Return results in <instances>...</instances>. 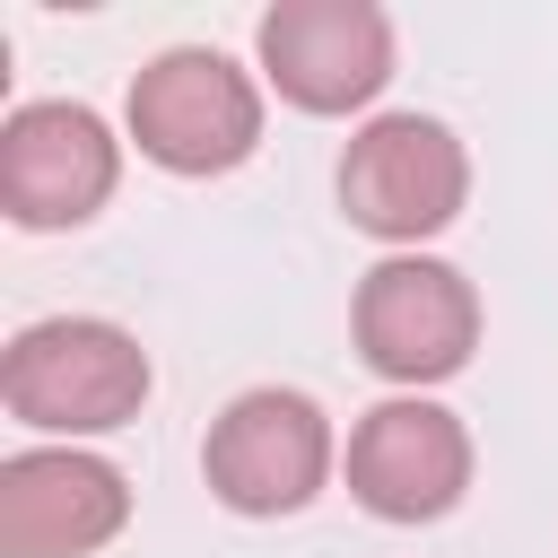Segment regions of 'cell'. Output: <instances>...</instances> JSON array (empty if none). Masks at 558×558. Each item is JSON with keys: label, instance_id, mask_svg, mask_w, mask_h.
<instances>
[{"label": "cell", "instance_id": "cell-3", "mask_svg": "<svg viewBox=\"0 0 558 558\" xmlns=\"http://www.w3.org/2000/svg\"><path fill=\"white\" fill-rule=\"evenodd\" d=\"M340 471V436H331V410L296 384H253L235 392L209 436H201V480L227 514L244 523H279V514H305Z\"/></svg>", "mask_w": 558, "mask_h": 558}, {"label": "cell", "instance_id": "cell-8", "mask_svg": "<svg viewBox=\"0 0 558 558\" xmlns=\"http://www.w3.org/2000/svg\"><path fill=\"white\" fill-rule=\"evenodd\" d=\"M253 61L279 105L340 122L392 87V17L375 0H279L253 26Z\"/></svg>", "mask_w": 558, "mask_h": 558}, {"label": "cell", "instance_id": "cell-1", "mask_svg": "<svg viewBox=\"0 0 558 558\" xmlns=\"http://www.w3.org/2000/svg\"><path fill=\"white\" fill-rule=\"evenodd\" d=\"M148 349L140 331L105 314H44L0 349V410L44 445H87L140 418L148 401Z\"/></svg>", "mask_w": 558, "mask_h": 558}, {"label": "cell", "instance_id": "cell-2", "mask_svg": "<svg viewBox=\"0 0 558 558\" xmlns=\"http://www.w3.org/2000/svg\"><path fill=\"white\" fill-rule=\"evenodd\" d=\"M122 140L157 174H183V183L235 174L262 148V78L244 61H227L218 44H166L157 61L131 70Z\"/></svg>", "mask_w": 558, "mask_h": 558}, {"label": "cell", "instance_id": "cell-6", "mask_svg": "<svg viewBox=\"0 0 558 558\" xmlns=\"http://www.w3.org/2000/svg\"><path fill=\"white\" fill-rule=\"evenodd\" d=\"M471 427L436 392H384L340 445V480L375 523H445L471 497Z\"/></svg>", "mask_w": 558, "mask_h": 558}, {"label": "cell", "instance_id": "cell-7", "mask_svg": "<svg viewBox=\"0 0 558 558\" xmlns=\"http://www.w3.org/2000/svg\"><path fill=\"white\" fill-rule=\"evenodd\" d=\"M122 183V140L96 105L78 96H35V105H9L0 122V209L9 227L26 235H61V227H87Z\"/></svg>", "mask_w": 558, "mask_h": 558}, {"label": "cell", "instance_id": "cell-5", "mask_svg": "<svg viewBox=\"0 0 558 558\" xmlns=\"http://www.w3.org/2000/svg\"><path fill=\"white\" fill-rule=\"evenodd\" d=\"M349 340L392 392H436L480 349V288L436 253H384L349 296Z\"/></svg>", "mask_w": 558, "mask_h": 558}, {"label": "cell", "instance_id": "cell-4", "mask_svg": "<svg viewBox=\"0 0 558 558\" xmlns=\"http://www.w3.org/2000/svg\"><path fill=\"white\" fill-rule=\"evenodd\" d=\"M340 218L392 253H418L445 235L471 201V148L436 113H366L340 148Z\"/></svg>", "mask_w": 558, "mask_h": 558}, {"label": "cell", "instance_id": "cell-9", "mask_svg": "<svg viewBox=\"0 0 558 558\" xmlns=\"http://www.w3.org/2000/svg\"><path fill=\"white\" fill-rule=\"evenodd\" d=\"M131 523V480L87 445H17L0 462V558H96Z\"/></svg>", "mask_w": 558, "mask_h": 558}]
</instances>
